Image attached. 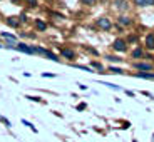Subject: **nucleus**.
<instances>
[{
	"instance_id": "nucleus-38",
	"label": "nucleus",
	"mask_w": 154,
	"mask_h": 142,
	"mask_svg": "<svg viewBox=\"0 0 154 142\" xmlns=\"http://www.w3.org/2000/svg\"><path fill=\"white\" fill-rule=\"evenodd\" d=\"M47 2H50V0H47Z\"/></svg>"
},
{
	"instance_id": "nucleus-35",
	"label": "nucleus",
	"mask_w": 154,
	"mask_h": 142,
	"mask_svg": "<svg viewBox=\"0 0 154 142\" xmlns=\"http://www.w3.org/2000/svg\"><path fill=\"white\" fill-rule=\"evenodd\" d=\"M10 2H14V4H20V0H10Z\"/></svg>"
},
{
	"instance_id": "nucleus-20",
	"label": "nucleus",
	"mask_w": 154,
	"mask_h": 142,
	"mask_svg": "<svg viewBox=\"0 0 154 142\" xmlns=\"http://www.w3.org/2000/svg\"><path fill=\"white\" fill-rule=\"evenodd\" d=\"M72 67H75V69H81V70H85V72H92V69L89 65H81V64H72Z\"/></svg>"
},
{
	"instance_id": "nucleus-6",
	"label": "nucleus",
	"mask_w": 154,
	"mask_h": 142,
	"mask_svg": "<svg viewBox=\"0 0 154 142\" xmlns=\"http://www.w3.org/2000/svg\"><path fill=\"white\" fill-rule=\"evenodd\" d=\"M112 4H114V8L121 14L127 12L131 8V4H129V0H112Z\"/></svg>"
},
{
	"instance_id": "nucleus-9",
	"label": "nucleus",
	"mask_w": 154,
	"mask_h": 142,
	"mask_svg": "<svg viewBox=\"0 0 154 142\" xmlns=\"http://www.w3.org/2000/svg\"><path fill=\"white\" fill-rule=\"evenodd\" d=\"M131 59H136V60L146 59V50H144L143 47H134V49L131 50Z\"/></svg>"
},
{
	"instance_id": "nucleus-18",
	"label": "nucleus",
	"mask_w": 154,
	"mask_h": 142,
	"mask_svg": "<svg viewBox=\"0 0 154 142\" xmlns=\"http://www.w3.org/2000/svg\"><path fill=\"white\" fill-rule=\"evenodd\" d=\"M126 40H127V44H129V45H136V44L139 42V35L137 34H131L129 37L126 38Z\"/></svg>"
},
{
	"instance_id": "nucleus-24",
	"label": "nucleus",
	"mask_w": 154,
	"mask_h": 142,
	"mask_svg": "<svg viewBox=\"0 0 154 142\" xmlns=\"http://www.w3.org/2000/svg\"><path fill=\"white\" fill-rule=\"evenodd\" d=\"M22 124H23V125H27L29 129H30V131H34L35 134H37V129H35V127H34V124H30V122H29V120H25V119H22Z\"/></svg>"
},
{
	"instance_id": "nucleus-30",
	"label": "nucleus",
	"mask_w": 154,
	"mask_h": 142,
	"mask_svg": "<svg viewBox=\"0 0 154 142\" xmlns=\"http://www.w3.org/2000/svg\"><path fill=\"white\" fill-rule=\"evenodd\" d=\"M124 92H126L127 97H136V92H132V90H124Z\"/></svg>"
},
{
	"instance_id": "nucleus-36",
	"label": "nucleus",
	"mask_w": 154,
	"mask_h": 142,
	"mask_svg": "<svg viewBox=\"0 0 154 142\" xmlns=\"http://www.w3.org/2000/svg\"><path fill=\"white\" fill-rule=\"evenodd\" d=\"M132 142H137V140H136V139H132Z\"/></svg>"
},
{
	"instance_id": "nucleus-25",
	"label": "nucleus",
	"mask_w": 154,
	"mask_h": 142,
	"mask_svg": "<svg viewBox=\"0 0 154 142\" xmlns=\"http://www.w3.org/2000/svg\"><path fill=\"white\" fill-rule=\"evenodd\" d=\"M25 4H27V7H30V8H35L37 7V0H25Z\"/></svg>"
},
{
	"instance_id": "nucleus-34",
	"label": "nucleus",
	"mask_w": 154,
	"mask_h": 142,
	"mask_svg": "<svg viewBox=\"0 0 154 142\" xmlns=\"http://www.w3.org/2000/svg\"><path fill=\"white\" fill-rule=\"evenodd\" d=\"M99 2H100V4H102V5H104V4H107L109 0H99Z\"/></svg>"
},
{
	"instance_id": "nucleus-12",
	"label": "nucleus",
	"mask_w": 154,
	"mask_h": 142,
	"mask_svg": "<svg viewBox=\"0 0 154 142\" xmlns=\"http://www.w3.org/2000/svg\"><path fill=\"white\" fill-rule=\"evenodd\" d=\"M5 23H7L8 27H14V29H19L20 27V19L19 17H7V19H5Z\"/></svg>"
},
{
	"instance_id": "nucleus-32",
	"label": "nucleus",
	"mask_w": 154,
	"mask_h": 142,
	"mask_svg": "<svg viewBox=\"0 0 154 142\" xmlns=\"http://www.w3.org/2000/svg\"><path fill=\"white\" fill-rule=\"evenodd\" d=\"M42 77H50V79H52V77H55V74H47V72H44Z\"/></svg>"
},
{
	"instance_id": "nucleus-29",
	"label": "nucleus",
	"mask_w": 154,
	"mask_h": 142,
	"mask_svg": "<svg viewBox=\"0 0 154 142\" xmlns=\"http://www.w3.org/2000/svg\"><path fill=\"white\" fill-rule=\"evenodd\" d=\"M19 19H20V22H22V23H25V22H27V15H25V14L19 15Z\"/></svg>"
},
{
	"instance_id": "nucleus-3",
	"label": "nucleus",
	"mask_w": 154,
	"mask_h": 142,
	"mask_svg": "<svg viewBox=\"0 0 154 142\" xmlns=\"http://www.w3.org/2000/svg\"><path fill=\"white\" fill-rule=\"evenodd\" d=\"M96 27L102 32H109L112 29V22H111L109 17H99V19L96 20Z\"/></svg>"
},
{
	"instance_id": "nucleus-5",
	"label": "nucleus",
	"mask_w": 154,
	"mask_h": 142,
	"mask_svg": "<svg viewBox=\"0 0 154 142\" xmlns=\"http://www.w3.org/2000/svg\"><path fill=\"white\" fill-rule=\"evenodd\" d=\"M37 55H44L45 59H50V60H54V62H60V59H59L57 54H54V52L49 50V49H44V47H37Z\"/></svg>"
},
{
	"instance_id": "nucleus-15",
	"label": "nucleus",
	"mask_w": 154,
	"mask_h": 142,
	"mask_svg": "<svg viewBox=\"0 0 154 142\" xmlns=\"http://www.w3.org/2000/svg\"><path fill=\"white\" fill-rule=\"evenodd\" d=\"M136 7H154V0H132Z\"/></svg>"
},
{
	"instance_id": "nucleus-37",
	"label": "nucleus",
	"mask_w": 154,
	"mask_h": 142,
	"mask_svg": "<svg viewBox=\"0 0 154 142\" xmlns=\"http://www.w3.org/2000/svg\"><path fill=\"white\" fill-rule=\"evenodd\" d=\"M152 64H154V57H152Z\"/></svg>"
},
{
	"instance_id": "nucleus-11",
	"label": "nucleus",
	"mask_w": 154,
	"mask_h": 142,
	"mask_svg": "<svg viewBox=\"0 0 154 142\" xmlns=\"http://www.w3.org/2000/svg\"><path fill=\"white\" fill-rule=\"evenodd\" d=\"M132 77L137 79H144V80H154V72H132Z\"/></svg>"
},
{
	"instance_id": "nucleus-19",
	"label": "nucleus",
	"mask_w": 154,
	"mask_h": 142,
	"mask_svg": "<svg viewBox=\"0 0 154 142\" xmlns=\"http://www.w3.org/2000/svg\"><path fill=\"white\" fill-rule=\"evenodd\" d=\"M0 37H4L5 40H14V42H17V37L12 35V34H8V32H0Z\"/></svg>"
},
{
	"instance_id": "nucleus-10",
	"label": "nucleus",
	"mask_w": 154,
	"mask_h": 142,
	"mask_svg": "<svg viewBox=\"0 0 154 142\" xmlns=\"http://www.w3.org/2000/svg\"><path fill=\"white\" fill-rule=\"evenodd\" d=\"M117 23H119L121 27H131L132 23H134V20H132L131 17H126V15H119V17H117Z\"/></svg>"
},
{
	"instance_id": "nucleus-17",
	"label": "nucleus",
	"mask_w": 154,
	"mask_h": 142,
	"mask_svg": "<svg viewBox=\"0 0 154 142\" xmlns=\"http://www.w3.org/2000/svg\"><path fill=\"white\" fill-rule=\"evenodd\" d=\"M34 25H35V29H37L38 32H45L47 30V23L44 22V20H40V19H37L34 22Z\"/></svg>"
},
{
	"instance_id": "nucleus-22",
	"label": "nucleus",
	"mask_w": 154,
	"mask_h": 142,
	"mask_svg": "<svg viewBox=\"0 0 154 142\" xmlns=\"http://www.w3.org/2000/svg\"><path fill=\"white\" fill-rule=\"evenodd\" d=\"M84 49H85V50H87L89 54H92V55H94V57H99V52H97V50H96V49H92V47H89V45H84Z\"/></svg>"
},
{
	"instance_id": "nucleus-14",
	"label": "nucleus",
	"mask_w": 154,
	"mask_h": 142,
	"mask_svg": "<svg viewBox=\"0 0 154 142\" xmlns=\"http://www.w3.org/2000/svg\"><path fill=\"white\" fill-rule=\"evenodd\" d=\"M104 59L109 62V64H121V62L124 60V59L121 57V55H111V54H106V55H104Z\"/></svg>"
},
{
	"instance_id": "nucleus-21",
	"label": "nucleus",
	"mask_w": 154,
	"mask_h": 142,
	"mask_svg": "<svg viewBox=\"0 0 154 142\" xmlns=\"http://www.w3.org/2000/svg\"><path fill=\"white\" fill-rule=\"evenodd\" d=\"M82 5H85V7H92V5L97 4V0H79Z\"/></svg>"
},
{
	"instance_id": "nucleus-2",
	"label": "nucleus",
	"mask_w": 154,
	"mask_h": 142,
	"mask_svg": "<svg viewBox=\"0 0 154 142\" xmlns=\"http://www.w3.org/2000/svg\"><path fill=\"white\" fill-rule=\"evenodd\" d=\"M112 50H114L116 54H126L127 50H129V44H127L126 38H116L114 42H112Z\"/></svg>"
},
{
	"instance_id": "nucleus-28",
	"label": "nucleus",
	"mask_w": 154,
	"mask_h": 142,
	"mask_svg": "<svg viewBox=\"0 0 154 142\" xmlns=\"http://www.w3.org/2000/svg\"><path fill=\"white\" fill-rule=\"evenodd\" d=\"M0 120H2V122H4L7 127H12V124H10V120H8V119H5V117H2V115H0Z\"/></svg>"
},
{
	"instance_id": "nucleus-23",
	"label": "nucleus",
	"mask_w": 154,
	"mask_h": 142,
	"mask_svg": "<svg viewBox=\"0 0 154 142\" xmlns=\"http://www.w3.org/2000/svg\"><path fill=\"white\" fill-rule=\"evenodd\" d=\"M102 85H106V87L112 89V90H121L119 85H116V84H111V82H102Z\"/></svg>"
},
{
	"instance_id": "nucleus-26",
	"label": "nucleus",
	"mask_w": 154,
	"mask_h": 142,
	"mask_svg": "<svg viewBox=\"0 0 154 142\" xmlns=\"http://www.w3.org/2000/svg\"><path fill=\"white\" fill-rule=\"evenodd\" d=\"M77 110L79 112H82V110H85V109H87V104H85V102H81V104H77Z\"/></svg>"
},
{
	"instance_id": "nucleus-33",
	"label": "nucleus",
	"mask_w": 154,
	"mask_h": 142,
	"mask_svg": "<svg viewBox=\"0 0 154 142\" xmlns=\"http://www.w3.org/2000/svg\"><path fill=\"white\" fill-rule=\"evenodd\" d=\"M79 89H81V90H87V85H82V84H79Z\"/></svg>"
},
{
	"instance_id": "nucleus-27",
	"label": "nucleus",
	"mask_w": 154,
	"mask_h": 142,
	"mask_svg": "<svg viewBox=\"0 0 154 142\" xmlns=\"http://www.w3.org/2000/svg\"><path fill=\"white\" fill-rule=\"evenodd\" d=\"M25 99H29V100H34V102H42V99H40V97H35V95H27Z\"/></svg>"
},
{
	"instance_id": "nucleus-31",
	"label": "nucleus",
	"mask_w": 154,
	"mask_h": 142,
	"mask_svg": "<svg viewBox=\"0 0 154 142\" xmlns=\"http://www.w3.org/2000/svg\"><path fill=\"white\" fill-rule=\"evenodd\" d=\"M141 94H143V95H146V97H151V99H154V97L151 95V92H147V90H143Z\"/></svg>"
},
{
	"instance_id": "nucleus-16",
	"label": "nucleus",
	"mask_w": 154,
	"mask_h": 142,
	"mask_svg": "<svg viewBox=\"0 0 154 142\" xmlns=\"http://www.w3.org/2000/svg\"><path fill=\"white\" fill-rule=\"evenodd\" d=\"M106 74H114V75H122V74H126V70L121 69V67H114V65H109L107 70H106Z\"/></svg>"
},
{
	"instance_id": "nucleus-4",
	"label": "nucleus",
	"mask_w": 154,
	"mask_h": 142,
	"mask_svg": "<svg viewBox=\"0 0 154 142\" xmlns=\"http://www.w3.org/2000/svg\"><path fill=\"white\" fill-rule=\"evenodd\" d=\"M59 52H60V57L67 59L69 62H74L77 59V52L74 49H70V47H60Z\"/></svg>"
},
{
	"instance_id": "nucleus-1",
	"label": "nucleus",
	"mask_w": 154,
	"mask_h": 142,
	"mask_svg": "<svg viewBox=\"0 0 154 142\" xmlns=\"http://www.w3.org/2000/svg\"><path fill=\"white\" fill-rule=\"evenodd\" d=\"M132 69L137 72H154V64L151 60H136L132 62Z\"/></svg>"
},
{
	"instance_id": "nucleus-8",
	"label": "nucleus",
	"mask_w": 154,
	"mask_h": 142,
	"mask_svg": "<svg viewBox=\"0 0 154 142\" xmlns=\"http://www.w3.org/2000/svg\"><path fill=\"white\" fill-rule=\"evenodd\" d=\"M89 67L92 70H97V74H106V70H107V67L102 64V62H99V60H91V64H89Z\"/></svg>"
},
{
	"instance_id": "nucleus-13",
	"label": "nucleus",
	"mask_w": 154,
	"mask_h": 142,
	"mask_svg": "<svg viewBox=\"0 0 154 142\" xmlns=\"http://www.w3.org/2000/svg\"><path fill=\"white\" fill-rule=\"evenodd\" d=\"M144 44H146V49H147V50H151V52L154 50V34H152V32L146 35V38H144Z\"/></svg>"
},
{
	"instance_id": "nucleus-7",
	"label": "nucleus",
	"mask_w": 154,
	"mask_h": 142,
	"mask_svg": "<svg viewBox=\"0 0 154 142\" xmlns=\"http://www.w3.org/2000/svg\"><path fill=\"white\" fill-rule=\"evenodd\" d=\"M15 50H19V52H23V54H29V55H35L37 54V47L34 45H27V44H17Z\"/></svg>"
}]
</instances>
